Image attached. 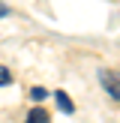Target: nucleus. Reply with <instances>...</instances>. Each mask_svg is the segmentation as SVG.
Here are the masks:
<instances>
[{"instance_id":"obj_3","label":"nucleus","mask_w":120,"mask_h":123,"mask_svg":"<svg viewBox=\"0 0 120 123\" xmlns=\"http://www.w3.org/2000/svg\"><path fill=\"white\" fill-rule=\"evenodd\" d=\"M24 123H48V114L42 111V108H33V111L27 114V120Z\"/></svg>"},{"instance_id":"obj_2","label":"nucleus","mask_w":120,"mask_h":123,"mask_svg":"<svg viewBox=\"0 0 120 123\" xmlns=\"http://www.w3.org/2000/svg\"><path fill=\"white\" fill-rule=\"evenodd\" d=\"M54 99H57L60 111H66V114H72V111H75V105H72V99H69V96L63 93V90H57V93H54Z\"/></svg>"},{"instance_id":"obj_6","label":"nucleus","mask_w":120,"mask_h":123,"mask_svg":"<svg viewBox=\"0 0 120 123\" xmlns=\"http://www.w3.org/2000/svg\"><path fill=\"white\" fill-rule=\"evenodd\" d=\"M6 15H9V6H6V3H0V18H6Z\"/></svg>"},{"instance_id":"obj_4","label":"nucleus","mask_w":120,"mask_h":123,"mask_svg":"<svg viewBox=\"0 0 120 123\" xmlns=\"http://www.w3.org/2000/svg\"><path fill=\"white\" fill-rule=\"evenodd\" d=\"M6 84H12V72L6 66H0V87H6Z\"/></svg>"},{"instance_id":"obj_5","label":"nucleus","mask_w":120,"mask_h":123,"mask_svg":"<svg viewBox=\"0 0 120 123\" xmlns=\"http://www.w3.org/2000/svg\"><path fill=\"white\" fill-rule=\"evenodd\" d=\"M30 96H33V102H36V99H45L48 93H45V87H33V90H30Z\"/></svg>"},{"instance_id":"obj_1","label":"nucleus","mask_w":120,"mask_h":123,"mask_svg":"<svg viewBox=\"0 0 120 123\" xmlns=\"http://www.w3.org/2000/svg\"><path fill=\"white\" fill-rule=\"evenodd\" d=\"M99 84H102V90H105L111 99L120 102V72H114V69H102V72H99Z\"/></svg>"}]
</instances>
